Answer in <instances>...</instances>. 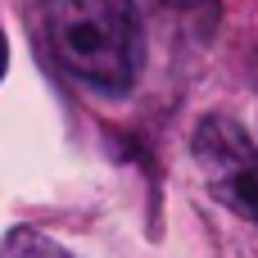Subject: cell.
<instances>
[{
	"label": "cell",
	"mask_w": 258,
	"mask_h": 258,
	"mask_svg": "<svg viewBox=\"0 0 258 258\" xmlns=\"http://www.w3.org/2000/svg\"><path fill=\"white\" fill-rule=\"evenodd\" d=\"M0 258H73L63 245H54L50 236L32 231V227H14L0 240Z\"/></svg>",
	"instance_id": "3"
},
{
	"label": "cell",
	"mask_w": 258,
	"mask_h": 258,
	"mask_svg": "<svg viewBox=\"0 0 258 258\" xmlns=\"http://www.w3.org/2000/svg\"><path fill=\"white\" fill-rule=\"evenodd\" d=\"M5 68H9V45H5V36H0V82H5Z\"/></svg>",
	"instance_id": "4"
},
{
	"label": "cell",
	"mask_w": 258,
	"mask_h": 258,
	"mask_svg": "<svg viewBox=\"0 0 258 258\" xmlns=\"http://www.w3.org/2000/svg\"><path fill=\"white\" fill-rule=\"evenodd\" d=\"M195 163L209 181V190L236 209L240 218H249L258 227V145L254 136L231 122V118H204L195 127Z\"/></svg>",
	"instance_id": "2"
},
{
	"label": "cell",
	"mask_w": 258,
	"mask_h": 258,
	"mask_svg": "<svg viewBox=\"0 0 258 258\" xmlns=\"http://www.w3.org/2000/svg\"><path fill=\"white\" fill-rule=\"evenodd\" d=\"M54 59L100 95H127L141 73V23L132 0H45Z\"/></svg>",
	"instance_id": "1"
}]
</instances>
